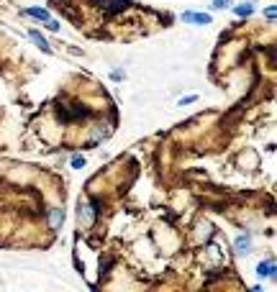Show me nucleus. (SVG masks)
I'll return each mask as SVG.
<instances>
[{
	"mask_svg": "<svg viewBox=\"0 0 277 292\" xmlns=\"http://www.w3.org/2000/svg\"><path fill=\"white\" fill-rule=\"evenodd\" d=\"M182 21L185 24H198V26H208L210 24V16L208 13H182Z\"/></svg>",
	"mask_w": 277,
	"mask_h": 292,
	"instance_id": "obj_2",
	"label": "nucleus"
},
{
	"mask_svg": "<svg viewBox=\"0 0 277 292\" xmlns=\"http://www.w3.org/2000/svg\"><path fill=\"white\" fill-rule=\"evenodd\" d=\"M195 100H198L195 95H187V98H182V100H180V105H190V103H195Z\"/></svg>",
	"mask_w": 277,
	"mask_h": 292,
	"instance_id": "obj_12",
	"label": "nucleus"
},
{
	"mask_svg": "<svg viewBox=\"0 0 277 292\" xmlns=\"http://www.w3.org/2000/svg\"><path fill=\"white\" fill-rule=\"evenodd\" d=\"M264 16H267V18L272 21V18H274V8H267V11H264Z\"/></svg>",
	"mask_w": 277,
	"mask_h": 292,
	"instance_id": "obj_14",
	"label": "nucleus"
},
{
	"mask_svg": "<svg viewBox=\"0 0 277 292\" xmlns=\"http://www.w3.org/2000/svg\"><path fill=\"white\" fill-rule=\"evenodd\" d=\"M249 249H251V236L249 233H244V236H239L236 241H233V251H236L239 256H246Z\"/></svg>",
	"mask_w": 277,
	"mask_h": 292,
	"instance_id": "obj_1",
	"label": "nucleus"
},
{
	"mask_svg": "<svg viewBox=\"0 0 277 292\" xmlns=\"http://www.w3.org/2000/svg\"><path fill=\"white\" fill-rule=\"evenodd\" d=\"M80 215H82V220H85V223H93V218H95V210H93V205L88 208L85 203H80Z\"/></svg>",
	"mask_w": 277,
	"mask_h": 292,
	"instance_id": "obj_7",
	"label": "nucleus"
},
{
	"mask_svg": "<svg viewBox=\"0 0 277 292\" xmlns=\"http://www.w3.org/2000/svg\"><path fill=\"white\" fill-rule=\"evenodd\" d=\"M233 13H236L239 18H246V16H251V13H254V6H251V3H244V6H236V8H233Z\"/></svg>",
	"mask_w": 277,
	"mask_h": 292,
	"instance_id": "obj_8",
	"label": "nucleus"
},
{
	"mask_svg": "<svg viewBox=\"0 0 277 292\" xmlns=\"http://www.w3.org/2000/svg\"><path fill=\"white\" fill-rule=\"evenodd\" d=\"M70 164H72L75 169H82V167H85V156H72Z\"/></svg>",
	"mask_w": 277,
	"mask_h": 292,
	"instance_id": "obj_10",
	"label": "nucleus"
},
{
	"mask_svg": "<svg viewBox=\"0 0 277 292\" xmlns=\"http://www.w3.org/2000/svg\"><path fill=\"white\" fill-rule=\"evenodd\" d=\"M29 36H31V41H34V44H36V47H39L41 52H44V54H52V47H49V44H47V39L41 36L36 29H31V31H29Z\"/></svg>",
	"mask_w": 277,
	"mask_h": 292,
	"instance_id": "obj_3",
	"label": "nucleus"
},
{
	"mask_svg": "<svg viewBox=\"0 0 277 292\" xmlns=\"http://www.w3.org/2000/svg\"><path fill=\"white\" fill-rule=\"evenodd\" d=\"M44 24H47V29H49V31H59V29H62V26H59V21H52V18H49V21H44Z\"/></svg>",
	"mask_w": 277,
	"mask_h": 292,
	"instance_id": "obj_11",
	"label": "nucleus"
},
{
	"mask_svg": "<svg viewBox=\"0 0 277 292\" xmlns=\"http://www.w3.org/2000/svg\"><path fill=\"white\" fill-rule=\"evenodd\" d=\"M228 6H231V0H213L210 8H213V11H223V8H228Z\"/></svg>",
	"mask_w": 277,
	"mask_h": 292,
	"instance_id": "obj_9",
	"label": "nucleus"
},
{
	"mask_svg": "<svg viewBox=\"0 0 277 292\" xmlns=\"http://www.w3.org/2000/svg\"><path fill=\"white\" fill-rule=\"evenodd\" d=\"M62 223H65V210H62V208H54V210L49 213V226H52V228H59Z\"/></svg>",
	"mask_w": 277,
	"mask_h": 292,
	"instance_id": "obj_6",
	"label": "nucleus"
},
{
	"mask_svg": "<svg viewBox=\"0 0 277 292\" xmlns=\"http://www.w3.org/2000/svg\"><path fill=\"white\" fill-rule=\"evenodd\" d=\"M24 16H29V18H36V21H49V18H52L47 8H26V11H24Z\"/></svg>",
	"mask_w": 277,
	"mask_h": 292,
	"instance_id": "obj_5",
	"label": "nucleus"
},
{
	"mask_svg": "<svg viewBox=\"0 0 277 292\" xmlns=\"http://www.w3.org/2000/svg\"><path fill=\"white\" fill-rule=\"evenodd\" d=\"M257 274H259V277H274V259H264V261H259Z\"/></svg>",
	"mask_w": 277,
	"mask_h": 292,
	"instance_id": "obj_4",
	"label": "nucleus"
},
{
	"mask_svg": "<svg viewBox=\"0 0 277 292\" xmlns=\"http://www.w3.org/2000/svg\"><path fill=\"white\" fill-rule=\"evenodd\" d=\"M123 77H126L123 72H111V80H123Z\"/></svg>",
	"mask_w": 277,
	"mask_h": 292,
	"instance_id": "obj_13",
	"label": "nucleus"
}]
</instances>
